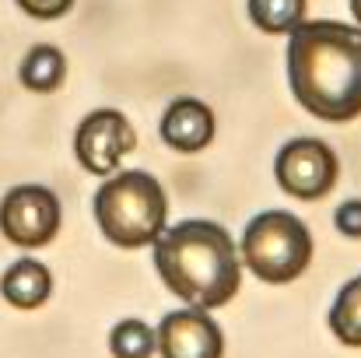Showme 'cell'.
<instances>
[{
    "mask_svg": "<svg viewBox=\"0 0 361 358\" xmlns=\"http://www.w3.org/2000/svg\"><path fill=\"white\" fill-rule=\"evenodd\" d=\"M351 11H355V18L361 21V0H351Z\"/></svg>",
    "mask_w": 361,
    "mask_h": 358,
    "instance_id": "e0dca14e",
    "label": "cell"
},
{
    "mask_svg": "<svg viewBox=\"0 0 361 358\" xmlns=\"http://www.w3.org/2000/svg\"><path fill=\"white\" fill-rule=\"evenodd\" d=\"M330 330L341 345L361 348V274L337 292V302L330 309Z\"/></svg>",
    "mask_w": 361,
    "mask_h": 358,
    "instance_id": "7c38bea8",
    "label": "cell"
},
{
    "mask_svg": "<svg viewBox=\"0 0 361 358\" xmlns=\"http://www.w3.org/2000/svg\"><path fill=\"white\" fill-rule=\"evenodd\" d=\"M158 130H161V141L172 151L193 155V151H204L214 141V113L200 99H176L165 109Z\"/></svg>",
    "mask_w": 361,
    "mask_h": 358,
    "instance_id": "9c48e42d",
    "label": "cell"
},
{
    "mask_svg": "<svg viewBox=\"0 0 361 358\" xmlns=\"http://www.w3.org/2000/svg\"><path fill=\"white\" fill-rule=\"evenodd\" d=\"M137 133L120 109H95L81 119L74 133V155L92 176H113L133 151Z\"/></svg>",
    "mask_w": 361,
    "mask_h": 358,
    "instance_id": "52a82bcc",
    "label": "cell"
},
{
    "mask_svg": "<svg viewBox=\"0 0 361 358\" xmlns=\"http://www.w3.org/2000/svg\"><path fill=\"white\" fill-rule=\"evenodd\" d=\"M242 263L267 285H288L305 274L312 260V236L291 211H263L245 225Z\"/></svg>",
    "mask_w": 361,
    "mask_h": 358,
    "instance_id": "277c9868",
    "label": "cell"
},
{
    "mask_svg": "<svg viewBox=\"0 0 361 358\" xmlns=\"http://www.w3.org/2000/svg\"><path fill=\"white\" fill-rule=\"evenodd\" d=\"M63 74H67V60L56 46H35L28 49V56L21 60L18 67V78L25 88L32 92H53L63 85Z\"/></svg>",
    "mask_w": 361,
    "mask_h": 358,
    "instance_id": "8fae6325",
    "label": "cell"
},
{
    "mask_svg": "<svg viewBox=\"0 0 361 358\" xmlns=\"http://www.w3.org/2000/svg\"><path fill=\"white\" fill-rule=\"evenodd\" d=\"M158 278L172 295L193 309H218L235 299L242 285V263L232 236L207 218L179 222L151 242Z\"/></svg>",
    "mask_w": 361,
    "mask_h": 358,
    "instance_id": "7a4b0ae2",
    "label": "cell"
},
{
    "mask_svg": "<svg viewBox=\"0 0 361 358\" xmlns=\"http://www.w3.org/2000/svg\"><path fill=\"white\" fill-rule=\"evenodd\" d=\"M249 18L259 32L281 35L302 25L305 18V0H249Z\"/></svg>",
    "mask_w": 361,
    "mask_h": 358,
    "instance_id": "4fadbf2b",
    "label": "cell"
},
{
    "mask_svg": "<svg viewBox=\"0 0 361 358\" xmlns=\"http://www.w3.org/2000/svg\"><path fill=\"white\" fill-rule=\"evenodd\" d=\"M291 92L316 119L361 117V28L344 21H302L288 42Z\"/></svg>",
    "mask_w": 361,
    "mask_h": 358,
    "instance_id": "6da1fadb",
    "label": "cell"
},
{
    "mask_svg": "<svg viewBox=\"0 0 361 358\" xmlns=\"http://www.w3.org/2000/svg\"><path fill=\"white\" fill-rule=\"evenodd\" d=\"M18 4H21L25 14H32V18H39V21L63 18V14L74 7V0H18Z\"/></svg>",
    "mask_w": 361,
    "mask_h": 358,
    "instance_id": "9a60e30c",
    "label": "cell"
},
{
    "mask_svg": "<svg viewBox=\"0 0 361 358\" xmlns=\"http://www.w3.org/2000/svg\"><path fill=\"white\" fill-rule=\"evenodd\" d=\"M165 218L169 197L161 183L144 169L106 176V183L95 190V222L102 236L123 249L151 246L165 232Z\"/></svg>",
    "mask_w": 361,
    "mask_h": 358,
    "instance_id": "3957f363",
    "label": "cell"
},
{
    "mask_svg": "<svg viewBox=\"0 0 361 358\" xmlns=\"http://www.w3.org/2000/svg\"><path fill=\"white\" fill-rule=\"evenodd\" d=\"M154 352L161 358H221L225 334L207 316V309H172L154 330Z\"/></svg>",
    "mask_w": 361,
    "mask_h": 358,
    "instance_id": "ba28073f",
    "label": "cell"
},
{
    "mask_svg": "<svg viewBox=\"0 0 361 358\" xmlns=\"http://www.w3.org/2000/svg\"><path fill=\"white\" fill-rule=\"evenodd\" d=\"M334 225L348 239H361V201H344L334 215Z\"/></svg>",
    "mask_w": 361,
    "mask_h": 358,
    "instance_id": "2e32d148",
    "label": "cell"
},
{
    "mask_svg": "<svg viewBox=\"0 0 361 358\" xmlns=\"http://www.w3.org/2000/svg\"><path fill=\"white\" fill-rule=\"evenodd\" d=\"M113 358H151L154 355V330L144 320H120L109 334Z\"/></svg>",
    "mask_w": 361,
    "mask_h": 358,
    "instance_id": "5bb4252c",
    "label": "cell"
},
{
    "mask_svg": "<svg viewBox=\"0 0 361 358\" xmlns=\"http://www.w3.org/2000/svg\"><path fill=\"white\" fill-rule=\"evenodd\" d=\"M0 295L14 309H39L53 295V274L42 260H18L4 270Z\"/></svg>",
    "mask_w": 361,
    "mask_h": 358,
    "instance_id": "30bf717a",
    "label": "cell"
},
{
    "mask_svg": "<svg viewBox=\"0 0 361 358\" xmlns=\"http://www.w3.org/2000/svg\"><path fill=\"white\" fill-rule=\"evenodd\" d=\"M63 211H60V197L49 186L39 183H25L4 193L0 201V232L7 242L25 246V249H39L60 232Z\"/></svg>",
    "mask_w": 361,
    "mask_h": 358,
    "instance_id": "5b68a950",
    "label": "cell"
},
{
    "mask_svg": "<svg viewBox=\"0 0 361 358\" xmlns=\"http://www.w3.org/2000/svg\"><path fill=\"white\" fill-rule=\"evenodd\" d=\"M277 183L298 201H319L337 183V155L319 137H295L277 151Z\"/></svg>",
    "mask_w": 361,
    "mask_h": 358,
    "instance_id": "8992f818",
    "label": "cell"
}]
</instances>
